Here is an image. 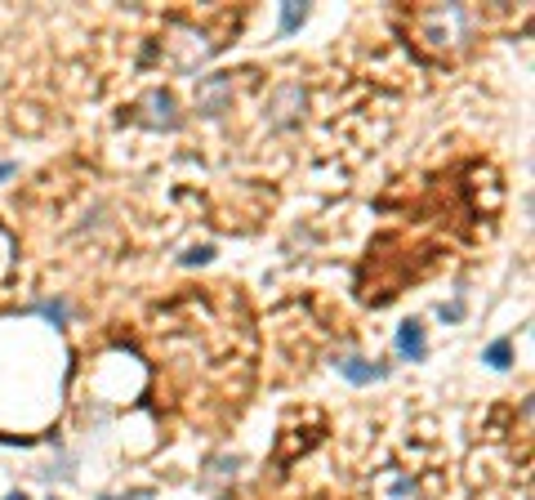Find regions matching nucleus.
Listing matches in <instances>:
<instances>
[{
    "label": "nucleus",
    "instance_id": "nucleus-1",
    "mask_svg": "<svg viewBox=\"0 0 535 500\" xmlns=\"http://www.w3.org/2000/svg\"><path fill=\"white\" fill-rule=\"evenodd\" d=\"M339 375H344V380H353V385H371V380L383 375V366L361 362V358H339Z\"/></svg>",
    "mask_w": 535,
    "mask_h": 500
},
{
    "label": "nucleus",
    "instance_id": "nucleus-2",
    "mask_svg": "<svg viewBox=\"0 0 535 500\" xmlns=\"http://www.w3.org/2000/svg\"><path fill=\"white\" fill-rule=\"evenodd\" d=\"M397 348H401V358L420 362L424 358V326L420 322H406V326L397 330Z\"/></svg>",
    "mask_w": 535,
    "mask_h": 500
},
{
    "label": "nucleus",
    "instance_id": "nucleus-3",
    "mask_svg": "<svg viewBox=\"0 0 535 500\" xmlns=\"http://www.w3.org/2000/svg\"><path fill=\"white\" fill-rule=\"evenodd\" d=\"M487 362L495 366V371H504V366L513 362V344H509V340H495V344L487 348Z\"/></svg>",
    "mask_w": 535,
    "mask_h": 500
},
{
    "label": "nucleus",
    "instance_id": "nucleus-4",
    "mask_svg": "<svg viewBox=\"0 0 535 500\" xmlns=\"http://www.w3.org/2000/svg\"><path fill=\"white\" fill-rule=\"evenodd\" d=\"M299 23H304V5H286V14H281V31H295Z\"/></svg>",
    "mask_w": 535,
    "mask_h": 500
},
{
    "label": "nucleus",
    "instance_id": "nucleus-5",
    "mask_svg": "<svg viewBox=\"0 0 535 500\" xmlns=\"http://www.w3.org/2000/svg\"><path fill=\"white\" fill-rule=\"evenodd\" d=\"M460 313H464L460 304H442V322H455V318H460Z\"/></svg>",
    "mask_w": 535,
    "mask_h": 500
},
{
    "label": "nucleus",
    "instance_id": "nucleus-6",
    "mask_svg": "<svg viewBox=\"0 0 535 500\" xmlns=\"http://www.w3.org/2000/svg\"><path fill=\"white\" fill-rule=\"evenodd\" d=\"M41 313H49L54 322H63V318H67V313H63V304H41Z\"/></svg>",
    "mask_w": 535,
    "mask_h": 500
},
{
    "label": "nucleus",
    "instance_id": "nucleus-7",
    "mask_svg": "<svg viewBox=\"0 0 535 500\" xmlns=\"http://www.w3.org/2000/svg\"><path fill=\"white\" fill-rule=\"evenodd\" d=\"M9 500H27V496H23V491H14V496H9Z\"/></svg>",
    "mask_w": 535,
    "mask_h": 500
},
{
    "label": "nucleus",
    "instance_id": "nucleus-8",
    "mask_svg": "<svg viewBox=\"0 0 535 500\" xmlns=\"http://www.w3.org/2000/svg\"><path fill=\"white\" fill-rule=\"evenodd\" d=\"M103 500H112V496H103Z\"/></svg>",
    "mask_w": 535,
    "mask_h": 500
}]
</instances>
